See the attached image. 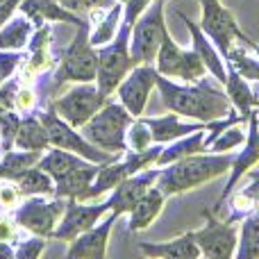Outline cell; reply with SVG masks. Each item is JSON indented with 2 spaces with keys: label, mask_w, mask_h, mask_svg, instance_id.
<instances>
[{
  "label": "cell",
  "mask_w": 259,
  "mask_h": 259,
  "mask_svg": "<svg viewBox=\"0 0 259 259\" xmlns=\"http://www.w3.org/2000/svg\"><path fill=\"white\" fill-rule=\"evenodd\" d=\"M118 216L114 209L107 211V219H103L98 225H91L89 230H84L82 234H77L75 239H71V246L66 250L68 259H103L107 255V241L109 232H112L114 223L118 221Z\"/></svg>",
  "instance_id": "e0dca14e"
},
{
  "label": "cell",
  "mask_w": 259,
  "mask_h": 259,
  "mask_svg": "<svg viewBox=\"0 0 259 259\" xmlns=\"http://www.w3.org/2000/svg\"><path fill=\"white\" fill-rule=\"evenodd\" d=\"M23 53L21 50H0V80L12 77L18 66H23Z\"/></svg>",
  "instance_id": "74e56055"
},
{
  "label": "cell",
  "mask_w": 259,
  "mask_h": 259,
  "mask_svg": "<svg viewBox=\"0 0 259 259\" xmlns=\"http://www.w3.org/2000/svg\"><path fill=\"white\" fill-rule=\"evenodd\" d=\"M159 150H161V143L159 146H148L146 150H137V152L125 150L123 152L125 157H123L121 161L112 159V161L100 166V170L96 173V178L91 180V184L75 198V200H91V198L103 196L105 191L114 189L118 182H123V180L130 178V175H134V173H139V170H143V168L155 164Z\"/></svg>",
  "instance_id": "5b68a950"
},
{
  "label": "cell",
  "mask_w": 259,
  "mask_h": 259,
  "mask_svg": "<svg viewBox=\"0 0 259 259\" xmlns=\"http://www.w3.org/2000/svg\"><path fill=\"white\" fill-rule=\"evenodd\" d=\"M152 143V137H150V127L146 125L141 116L132 118V123L127 125L125 130V150H146L148 146Z\"/></svg>",
  "instance_id": "836d02e7"
},
{
  "label": "cell",
  "mask_w": 259,
  "mask_h": 259,
  "mask_svg": "<svg viewBox=\"0 0 259 259\" xmlns=\"http://www.w3.org/2000/svg\"><path fill=\"white\" fill-rule=\"evenodd\" d=\"M157 173H159V168H150L148 166V168L139 170V173L125 178L123 182H118L114 187V193L109 196V209H114L116 214H127L134 207V202L141 198V193L155 184Z\"/></svg>",
  "instance_id": "ac0fdd59"
},
{
  "label": "cell",
  "mask_w": 259,
  "mask_h": 259,
  "mask_svg": "<svg viewBox=\"0 0 259 259\" xmlns=\"http://www.w3.org/2000/svg\"><path fill=\"white\" fill-rule=\"evenodd\" d=\"M175 14H178V18H182L184 25H187V30L191 32L193 50H196L198 57L202 59L205 68L211 73V77H214L219 84H223V82H225V64H223V59H221V53L214 48V44H211L209 36L200 30V25H198V23H193L191 18H189L187 14H182V12H175Z\"/></svg>",
  "instance_id": "d6986e66"
},
{
  "label": "cell",
  "mask_w": 259,
  "mask_h": 259,
  "mask_svg": "<svg viewBox=\"0 0 259 259\" xmlns=\"http://www.w3.org/2000/svg\"><path fill=\"white\" fill-rule=\"evenodd\" d=\"M241 125H243V123H234V125H228L207 148H209L211 152H228V150H232V148L241 146V143L246 141V132H243Z\"/></svg>",
  "instance_id": "e575fe53"
},
{
  "label": "cell",
  "mask_w": 259,
  "mask_h": 259,
  "mask_svg": "<svg viewBox=\"0 0 259 259\" xmlns=\"http://www.w3.org/2000/svg\"><path fill=\"white\" fill-rule=\"evenodd\" d=\"M155 71L164 77H175V80H182L189 84V82L200 80L207 73V68L196 50L180 48L173 41V36L166 34L155 53Z\"/></svg>",
  "instance_id": "9c48e42d"
},
{
  "label": "cell",
  "mask_w": 259,
  "mask_h": 259,
  "mask_svg": "<svg viewBox=\"0 0 259 259\" xmlns=\"http://www.w3.org/2000/svg\"><path fill=\"white\" fill-rule=\"evenodd\" d=\"M164 3L166 0H152L146 12L134 21L132 25V41H130V55L134 64H143L155 59L161 39L168 34L164 21Z\"/></svg>",
  "instance_id": "52a82bcc"
},
{
  "label": "cell",
  "mask_w": 259,
  "mask_h": 259,
  "mask_svg": "<svg viewBox=\"0 0 259 259\" xmlns=\"http://www.w3.org/2000/svg\"><path fill=\"white\" fill-rule=\"evenodd\" d=\"M34 32V23L18 12L16 16H9L5 25L0 27V50H23Z\"/></svg>",
  "instance_id": "f1b7e54d"
},
{
  "label": "cell",
  "mask_w": 259,
  "mask_h": 259,
  "mask_svg": "<svg viewBox=\"0 0 259 259\" xmlns=\"http://www.w3.org/2000/svg\"><path fill=\"white\" fill-rule=\"evenodd\" d=\"M16 9L21 14H25L34 25H39V23H44V21H50V23L62 21V23H71V25L77 27L84 21L82 16H77V12H71V9L62 7L57 0H21Z\"/></svg>",
  "instance_id": "ffe728a7"
},
{
  "label": "cell",
  "mask_w": 259,
  "mask_h": 259,
  "mask_svg": "<svg viewBox=\"0 0 259 259\" xmlns=\"http://www.w3.org/2000/svg\"><path fill=\"white\" fill-rule=\"evenodd\" d=\"M12 246H14V257H18V259H36L41 252L46 250V237L34 234V237H30V239H16Z\"/></svg>",
  "instance_id": "d590c367"
},
{
  "label": "cell",
  "mask_w": 259,
  "mask_h": 259,
  "mask_svg": "<svg viewBox=\"0 0 259 259\" xmlns=\"http://www.w3.org/2000/svg\"><path fill=\"white\" fill-rule=\"evenodd\" d=\"M62 7L71 9V12H91V9L98 7H107V0H57Z\"/></svg>",
  "instance_id": "60d3db41"
},
{
  "label": "cell",
  "mask_w": 259,
  "mask_h": 259,
  "mask_svg": "<svg viewBox=\"0 0 259 259\" xmlns=\"http://www.w3.org/2000/svg\"><path fill=\"white\" fill-rule=\"evenodd\" d=\"M0 259H14V246L9 241H0Z\"/></svg>",
  "instance_id": "ee69618b"
},
{
  "label": "cell",
  "mask_w": 259,
  "mask_h": 259,
  "mask_svg": "<svg viewBox=\"0 0 259 259\" xmlns=\"http://www.w3.org/2000/svg\"><path fill=\"white\" fill-rule=\"evenodd\" d=\"M248 121V132H246V148L241 150V155L239 157H234L232 159V164H230V178H228V182H225V187H223V193L219 196V200H216V205H214V209H211V214H219L221 211V207H223V202L228 200L230 196L234 193V189H237V184L243 180V175L248 173L250 168H255L257 166V159H259V143H257V137H259V132H257V109H252L250 112V116L246 118Z\"/></svg>",
  "instance_id": "2e32d148"
},
{
  "label": "cell",
  "mask_w": 259,
  "mask_h": 259,
  "mask_svg": "<svg viewBox=\"0 0 259 259\" xmlns=\"http://www.w3.org/2000/svg\"><path fill=\"white\" fill-rule=\"evenodd\" d=\"M118 3H125V0H118Z\"/></svg>",
  "instance_id": "f6af8a7d"
},
{
  "label": "cell",
  "mask_w": 259,
  "mask_h": 259,
  "mask_svg": "<svg viewBox=\"0 0 259 259\" xmlns=\"http://www.w3.org/2000/svg\"><path fill=\"white\" fill-rule=\"evenodd\" d=\"M132 118L134 116L121 103H114L107 98L103 107L80 127V134L89 143L98 146L100 150H107L112 155H123L125 152V130L132 123Z\"/></svg>",
  "instance_id": "3957f363"
},
{
  "label": "cell",
  "mask_w": 259,
  "mask_h": 259,
  "mask_svg": "<svg viewBox=\"0 0 259 259\" xmlns=\"http://www.w3.org/2000/svg\"><path fill=\"white\" fill-rule=\"evenodd\" d=\"M109 211V200L96 202V205H87L84 200H75L68 198V202L64 205V211L59 216L57 225H55V239L62 241H71L77 234H82L84 230H89L94 223H98L105 214Z\"/></svg>",
  "instance_id": "9a60e30c"
},
{
  "label": "cell",
  "mask_w": 259,
  "mask_h": 259,
  "mask_svg": "<svg viewBox=\"0 0 259 259\" xmlns=\"http://www.w3.org/2000/svg\"><path fill=\"white\" fill-rule=\"evenodd\" d=\"M121 14H123V3L98 7V14L91 9V18L96 21V27L89 32V44L94 46V48L112 41V36L116 34V30H118V23H121Z\"/></svg>",
  "instance_id": "83f0119b"
},
{
  "label": "cell",
  "mask_w": 259,
  "mask_h": 259,
  "mask_svg": "<svg viewBox=\"0 0 259 259\" xmlns=\"http://www.w3.org/2000/svg\"><path fill=\"white\" fill-rule=\"evenodd\" d=\"M257 184H259V178L252 173L250 175V184L243 187L241 191L232 198V214L228 216V221L237 223V221H241L246 214H250V211L257 209Z\"/></svg>",
  "instance_id": "d6a6232c"
},
{
  "label": "cell",
  "mask_w": 259,
  "mask_h": 259,
  "mask_svg": "<svg viewBox=\"0 0 259 259\" xmlns=\"http://www.w3.org/2000/svg\"><path fill=\"white\" fill-rule=\"evenodd\" d=\"M36 105V96L30 87H18L14 91V98H12V109L14 112H32Z\"/></svg>",
  "instance_id": "f35d334b"
},
{
  "label": "cell",
  "mask_w": 259,
  "mask_h": 259,
  "mask_svg": "<svg viewBox=\"0 0 259 259\" xmlns=\"http://www.w3.org/2000/svg\"><path fill=\"white\" fill-rule=\"evenodd\" d=\"M103 164H94V161H87L84 166H77V168L68 170L66 175L53 180L55 182V196L57 198H77L87 187L91 184V180L96 178V173L100 170Z\"/></svg>",
  "instance_id": "484cf974"
},
{
  "label": "cell",
  "mask_w": 259,
  "mask_h": 259,
  "mask_svg": "<svg viewBox=\"0 0 259 259\" xmlns=\"http://www.w3.org/2000/svg\"><path fill=\"white\" fill-rule=\"evenodd\" d=\"M139 250L146 257H159V259H196V257H200V250H198V246H196L193 232L180 234L178 239L159 241V243L139 241Z\"/></svg>",
  "instance_id": "603a6c76"
},
{
  "label": "cell",
  "mask_w": 259,
  "mask_h": 259,
  "mask_svg": "<svg viewBox=\"0 0 259 259\" xmlns=\"http://www.w3.org/2000/svg\"><path fill=\"white\" fill-rule=\"evenodd\" d=\"M130 32L132 27L127 23H118L116 34L105 46H98V68H96V87L105 96H112L116 91L118 82L127 75V71L134 66L130 55Z\"/></svg>",
  "instance_id": "277c9868"
},
{
  "label": "cell",
  "mask_w": 259,
  "mask_h": 259,
  "mask_svg": "<svg viewBox=\"0 0 259 259\" xmlns=\"http://www.w3.org/2000/svg\"><path fill=\"white\" fill-rule=\"evenodd\" d=\"M39 121L44 123L46 134H48V143L53 148H62V150L75 152V155L94 161V164H107V161L121 157V155H112V152H107V150H100L98 146L89 143L80 132H75V127L68 125L64 118H59L53 107H50L48 112L39 114Z\"/></svg>",
  "instance_id": "ba28073f"
},
{
  "label": "cell",
  "mask_w": 259,
  "mask_h": 259,
  "mask_svg": "<svg viewBox=\"0 0 259 259\" xmlns=\"http://www.w3.org/2000/svg\"><path fill=\"white\" fill-rule=\"evenodd\" d=\"M200 30L209 36V41L221 55L228 53L234 39L241 44H255V41H250V36L243 34V30L234 21L232 12L223 7L221 0H200Z\"/></svg>",
  "instance_id": "30bf717a"
},
{
  "label": "cell",
  "mask_w": 259,
  "mask_h": 259,
  "mask_svg": "<svg viewBox=\"0 0 259 259\" xmlns=\"http://www.w3.org/2000/svg\"><path fill=\"white\" fill-rule=\"evenodd\" d=\"M146 125L150 127V137L155 143H168L175 139L184 137L189 132L200 130L205 123H182L178 114H166V116H157V118H143Z\"/></svg>",
  "instance_id": "d4e9b609"
},
{
  "label": "cell",
  "mask_w": 259,
  "mask_h": 259,
  "mask_svg": "<svg viewBox=\"0 0 259 259\" xmlns=\"http://www.w3.org/2000/svg\"><path fill=\"white\" fill-rule=\"evenodd\" d=\"M166 205V196L159 191V189L152 184L146 191L141 193L134 207L127 211L130 214V223H127V232H139V230L150 228V223H155V219L161 214Z\"/></svg>",
  "instance_id": "7402d4cb"
},
{
  "label": "cell",
  "mask_w": 259,
  "mask_h": 259,
  "mask_svg": "<svg viewBox=\"0 0 259 259\" xmlns=\"http://www.w3.org/2000/svg\"><path fill=\"white\" fill-rule=\"evenodd\" d=\"M205 132H207V123L196 132H189L184 137L175 139V141H168V148L161 146L159 155L155 159V166H166L170 161L180 159V157H187V155H196V152H205Z\"/></svg>",
  "instance_id": "cb8c5ba5"
},
{
  "label": "cell",
  "mask_w": 259,
  "mask_h": 259,
  "mask_svg": "<svg viewBox=\"0 0 259 259\" xmlns=\"http://www.w3.org/2000/svg\"><path fill=\"white\" fill-rule=\"evenodd\" d=\"M207 225L198 232H193L196 246L200 255L211 257V259H230L234 257L239 241V228L232 221H221L214 219L211 211H205Z\"/></svg>",
  "instance_id": "4fadbf2b"
},
{
  "label": "cell",
  "mask_w": 259,
  "mask_h": 259,
  "mask_svg": "<svg viewBox=\"0 0 259 259\" xmlns=\"http://www.w3.org/2000/svg\"><path fill=\"white\" fill-rule=\"evenodd\" d=\"M232 159L234 155H228V152H209V155L196 152V155L180 157V159L166 164L164 168H159L155 187L166 198L178 196L182 191H191V189H198L228 173Z\"/></svg>",
  "instance_id": "7a4b0ae2"
},
{
  "label": "cell",
  "mask_w": 259,
  "mask_h": 259,
  "mask_svg": "<svg viewBox=\"0 0 259 259\" xmlns=\"http://www.w3.org/2000/svg\"><path fill=\"white\" fill-rule=\"evenodd\" d=\"M46 150H48V148H46ZM87 161L89 159L75 155V152H68V150H62V148L50 146V150L46 152L44 157L36 159V166H39L41 170H46L53 180H57V178H62V175H66L68 170L77 168V166H84Z\"/></svg>",
  "instance_id": "4dcf8cb0"
},
{
  "label": "cell",
  "mask_w": 259,
  "mask_h": 259,
  "mask_svg": "<svg viewBox=\"0 0 259 259\" xmlns=\"http://www.w3.org/2000/svg\"><path fill=\"white\" fill-rule=\"evenodd\" d=\"M225 64H228V62H225ZM250 84H252V82H248L246 77H241L228 64V68H225V82H223L225 96H228L230 105H232V107L237 109L243 118L250 116V112H252V109H257V103H259L257 89H255V87H250Z\"/></svg>",
  "instance_id": "44dd1931"
},
{
  "label": "cell",
  "mask_w": 259,
  "mask_h": 259,
  "mask_svg": "<svg viewBox=\"0 0 259 259\" xmlns=\"http://www.w3.org/2000/svg\"><path fill=\"white\" fill-rule=\"evenodd\" d=\"M18 3H21V0H0V27L5 25V21H7L14 12H16Z\"/></svg>",
  "instance_id": "7bdbcfd3"
},
{
  "label": "cell",
  "mask_w": 259,
  "mask_h": 259,
  "mask_svg": "<svg viewBox=\"0 0 259 259\" xmlns=\"http://www.w3.org/2000/svg\"><path fill=\"white\" fill-rule=\"evenodd\" d=\"M152 0H125L123 3V14H121V23H127L130 27L134 25L139 16L146 12V7L150 5Z\"/></svg>",
  "instance_id": "ab89813d"
},
{
  "label": "cell",
  "mask_w": 259,
  "mask_h": 259,
  "mask_svg": "<svg viewBox=\"0 0 259 259\" xmlns=\"http://www.w3.org/2000/svg\"><path fill=\"white\" fill-rule=\"evenodd\" d=\"M155 87L161 94V103L178 116L196 118L198 123H209L230 112V100L221 87H216L207 75L189 82V87H180L157 73Z\"/></svg>",
  "instance_id": "6da1fadb"
},
{
  "label": "cell",
  "mask_w": 259,
  "mask_h": 259,
  "mask_svg": "<svg viewBox=\"0 0 259 259\" xmlns=\"http://www.w3.org/2000/svg\"><path fill=\"white\" fill-rule=\"evenodd\" d=\"M12 146L21 148V150H46V148H50L44 123H41L36 116L21 118L16 132H14Z\"/></svg>",
  "instance_id": "f546056e"
},
{
  "label": "cell",
  "mask_w": 259,
  "mask_h": 259,
  "mask_svg": "<svg viewBox=\"0 0 259 259\" xmlns=\"http://www.w3.org/2000/svg\"><path fill=\"white\" fill-rule=\"evenodd\" d=\"M155 82H157V71L150 62L134 64L127 71V75L118 82L116 87L118 100L134 118L143 114L148 98H150V91L155 89Z\"/></svg>",
  "instance_id": "5bb4252c"
},
{
  "label": "cell",
  "mask_w": 259,
  "mask_h": 259,
  "mask_svg": "<svg viewBox=\"0 0 259 259\" xmlns=\"http://www.w3.org/2000/svg\"><path fill=\"white\" fill-rule=\"evenodd\" d=\"M64 205L66 202L62 198L46 200L44 196H27V200L16 209L14 223L18 225V230H27L30 234H39V237L48 239L53 237L55 225H57L59 216L64 211Z\"/></svg>",
  "instance_id": "7c38bea8"
},
{
  "label": "cell",
  "mask_w": 259,
  "mask_h": 259,
  "mask_svg": "<svg viewBox=\"0 0 259 259\" xmlns=\"http://www.w3.org/2000/svg\"><path fill=\"white\" fill-rule=\"evenodd\" d=\"M241 223V241H237L234 257L239 259H257L259 257V216L257 211L243 216Z\"/></svg>",
  "instance_id": "1f68e13d"
},
{
  "label": "cell",
  "mask_w": 259,
  "mask_h": 259,
  "mask_svg": "<svg viewBox=\"0 0 259 259\" xmlns=\"http://www.w3.org/2000/svg\"><path fill=\"white\" fill-rule=\"evenodd\" d=\"M21 191H18V187L12 182V180L7 178H0V209H14V207H18V202H21Z\"/></svg>",
  "instance_id": "8d00e7d4"
},
{
  "label": "cell",
  "mask_w": 259,
  "mask_h": 259,
  "mask_svg": "<svg viewBox=\"0 0 259 259\" xmlns=\"http://www.w3.org/2000/svg\"><path fill=\"white\" fill-rule=\"evenodd\" d=\"M96 68H98V55L89 44V23L82 21L77 25V36L66 48L62 59V66L53 87H62L64 82H96Z\"/></svg>",
  "instance_id": "8992f818"
},
{
  "label": "cell",
  "mask_w": 259,
  "mask_h": 259,
  "mask_svg": "<svg viewBox=\"0 0 259 259\" xmlns=\"http://www.w3.org/2000/svg\"><path fill=\"white\" fill-rule=\"evenodd\" d=\"M18 239V225L9 216H0V241L14 243Z\"/></svg>",
  "instance_id": "b9f144b4"
},
{
  "label": "cell",
  "mask_w": 259,
  "mask_h": 259,
  "mask_svg": "<svg viewBox=\"0 0 259 259\" xmlns=\"http://www.w3.org/2000/svg\"><path fill=\"white\" fill-rule=\"evenodd\" d=\"M109 96H105L94 82H77V87L68 89L62 98H57L53 103V109L59 118L68 123L73 127H82L107 100Z\"/></svg>",
  "instance_id": "8fae6325"
},
{
  "label": "cell",
  "mask_w": 259,
  "mask_h": 259,
  "mask_svg": "<svg viewBox=\"0 0 259 259\" xmlns=\"http://www.w3.org/2000/svg\"><path fill=\"white\" fill-rule=\"evenodd\" d=\"M7 180H12L18 187L21 196H53L55 193V182L46 170H41L39 166H27L16 173H12Z\"/></svg>",
  "instance_id": "4316f807"
}]
</instances>
